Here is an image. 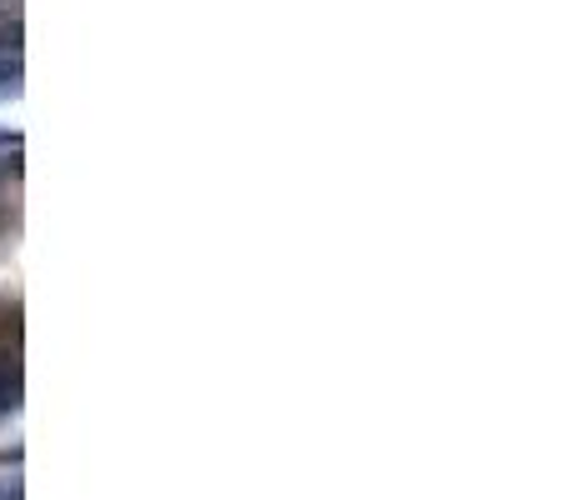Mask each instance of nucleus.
Here are the masks:
<instances>
[{"label": "nucleus", "mask_w": 570, "mask_h": 500, "mask_svg": "<svg viewBox=\"0 0 570 500\" xmlns=\"http://www.w3.org/2000/svg\"><path fill=\"white\" fill-rule=\"evenodd\" d=\"M0 150H20V136H16V130H0Z\"/></svg>", "instance_id": "7ed1b4c3"}, {"label": "nucleus", "mask_w": 570, "mask_h": 500, "mask_svg": "<svg viewBox=\"0 0 570 500\" xmlns=\"http://www.w3.org/2000/svg\"><path fill=\"white\" fill-rule=\"evenodd\" d=\"M20 76V60L10 56V60H0V86H6V80H16Z\"/></svg>", "instance_id": "f03ea898"}, {"label": "nucleus", "mask_w": 570, "mask_h": 500, "mask_svg": "<svg viewBox=\"0 0 570 500\" xmlns=\"http://www.w3.org/2000/svg\"><path fill=\"white\" fill-rule=\"evenodd\" d=\"M20 406V366L16 360H0V416Z\"/></svg>", "instance_id": "f257e3e1"}]
</instances>
